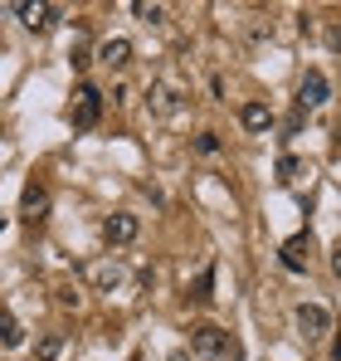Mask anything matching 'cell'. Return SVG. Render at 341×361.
<instances>
[{
  "label": "cell",
  "instance_id": "obj_2",
  "mask_svg": "<svg viewBox=\"0 0 341 361\" xmlns=\"http://www.w3.org/2000/svg\"><path fill=\"white\" fill-rule=\"evenodd\" d=\"M98 118H103V93H98L93 83H83L78 98H73V127H78V132H93Z\"/></svg>",
  "mask_w": 341,
  "mask_h": 361
},
{
  "label": "cell",
  "instance_id": "obj_15",
  "mask_svg": "<svg viewBox=\"0 0 341 361\" xmlns=\"http://www.w3.org/2000/svg\"><path fill=\"white\" fill-rule=\"evenodd\" d=\"M132 15L151 25V20H161V15H166V5H151V0H137V5H132Z\"/></svg>",
  "mask_w": 341,
  "mask_h": 361
},
{
  "label": "cell",
  "instance_id": "obj_17",
  "mask_svg": "<svg viewBox=\"0 0 341 361\" xmlns=\"http://www.w3.org/2000/svg\"><path fill=\"white\" fill-rule=\"evenodd\" d=\"M210 283H215V274H210V269H205V274H200V279H195V298H210Z\"/></svg>",
  "mask_w": 341,
  "mask_h": 361
},
{
  "label": "cell",
  "instance_id": "obj_5",
  "mask_svg": "<svg viewBox=\"0 0 341 361\" xmlns=\"http://www.w3.org/2000/svg\"><path fill=\"white\" fill-rule=\"evenodd\" d=\"M20 215H25L30 225H39V220L49 215V190H44L39 180H30V185H25V195H20Z\"/></svg>",
  "mask_w": 341,
  "mask_h": 361
},
{
  "label": "cell",
  "instance_id": "obj_1",
  "mask_svg": "<svg viewBox=\"0 0 341 361\" xmlns=\"http://www.w3.org/2000/svg\"><path fill=\"white\" fill-rule=\"evenodd\" d=\"M190 347H195V357H205V361H225L229 357V332L205 322V327L190 332Z\"/></svg>",
  "mask_w": 341,
  "mask_h": 361
},
{
  "label": "cell",
  "instance_id": "obj_13",
  "mask_svg": "<svg viewBox=\"0 0 341 361\" xmlns=\"http://www.w3.org/2000/svg\"><path fill=\"white\" fill-rule=\"evenodd\" d=\"M147 98H151V108H156V113H175V108H180V103H175V88H166V83H156V88H147Z\"/></svg>",
  "mask_w": 341,
  "mask_h": 361
},
{
  "label": "cell",
  "instance_id": "obj_20",
  "mask_svg": "<svg viewBox=\"0 0 341 361\" xmlns=\"http://www.w3.org/2000/svg\"><path fill=\"white\" fill-rule=\"evenodd\" d=\"M0 235H5V215H0Z\"/></svg>",
  "mask_w": 341,
  "mask_h": 361
},
{
  "label": "cell",
  "instance_id": "obj_10",
  "mask_svg": "<svg viewBox=\"0 0 341 361\" xmlns=\"http://www.w3.org/2000/svg\"><path fill=\"white\" fill-rule=\"evenodd\" d=\"M98 59L108 63V68H127V63H132V39H122V35H117V39H103Z\"/></svg>",
  "mask_w": 341,
  "mask_h": 361
},
{
  "label": "cell",
  "instance_id": "obj_12",
  "mask_svg": "<svg viewBox=\"0 0 341 361\" xmlns=\"http://www.w3.org/2000/svg\"><path fill=\"white\" fill-rule=\"evenodd\" d=\"M239 122H244L249 132H268V127H273V113H268L264 103H244V108H239Z\"/></svg>",
  "mask_w": 341,
  "mask_h": 361
},
{
  "label": "cell",
  "instance_id": "obj_18",
  "mask_svg": "<svg viewBox=\"0 0 341 361\" xmlns=\"http://www.w3.org/2000/svg\"><path fill=\"white\" fill-rule=\"evenodd\" d=\"M195 147H200V152H220V137H215V132H200V142H195Z\"/></svg>",
  "mask_w": 341,
  "mask_h": 361
},
{
  "label": "cell",
  "instance_id": "obj_3",
  "mask_svg": "<svg viewBox=\"0 0 341 361\" xmlns=\"http://www.w3.org/2000/svg\"><path fill=\"white\" fill-rule=\"evenodd\" d=\"M292 322H297V332H302L307 342H317V337H327V332H332V312H327V307H317V302H297Z\"/></svg>",
  "mask_w": 341,
  "mask_h": 361
},
{
  "label": "cell",
  "instance_id": "obj_11",
  "mask_svg": "<svg viewBox=\"0 0 341 361\" xmlns=\"http://www.w3.org/2000/svg\"><path fill=\"white\" fill-rule=\"evenodd\" d=\"M0 347H25V327H20V317L10 312V307H0Z\"/></svg>",
  "mask_w": 341,
  "mask_h": 361
},
{
  "label": "cell",
  "instance_id": "obj_8",
  "mask_svg": "<svg viewBox=\"0 0 341 361\" xmlns=\"http://www.w3.org/2000/svg\"><path fill=\"white\" fill-rule=\"evenodd\" d=\"M122 279H127V274H122V264H113V259H103V264H93V269H88V283H93L98 293H113Z\"/></svg>",
  "mask_w": 341,
  "mask_h": 361
},
{
  "label": "cell",
  "instance_id": "obj_16",
  "mask_svg": "<svg viewBox=\"0 0 341 361\" xmlns=\"http://www.w3.org/2000/svg\"><path fill=\"white\" fill-rule=\"evenodd\" d=\"M278 180H297V157H283L278 161Z\"/></svg>",
  "mask_w": 341,
  "mask_h": 361
},
{
  "label": "cell",
  "instance_id": "obj_19",
  "mask_svg": "<svg viewBox=\"0 0 341 361\" xmlns=\"http://www.w3.org/2000/svg\"><path fill=\"white\" fill-rule=\"evenodd\" d=\"M170 361H185V352H175V357H170Z\"/></svg>",
  "mask_w": 341,
  "mask_h": 361
},
{
  "label": "cell",
  "instance_id": "obj_7",
  "mask_svg": "<svg viewBox=\"0 0 341 361\" xmlns=\"http://www.w3.org/2000/svg\"><path fill=\"white\" fill-rule=\"evenodd\" d=\"M137 230H142L137 215H122V210L103 220V240H108V244H132V240H137Z\"/></svg>",
  "mask_w": 341,
  "mask_h": 361
},
{
  "label": "cell",
  "instance_id": "obj_4",
  "mask_svg": "<svg viewBox=\"0 0 341 361\" xmlns=\"http://www.w3.org/2000/svg\"><path fill=\"white\" fill-rule=\"evenodd\" d=\"M327 93H332L327 73H322V68H307V78H302V88H297V108H302V113H307V108H322Z\"/></svg>",
  "mask_w": 341,
  "mask_h": 361
},
{
  "label": "cell",
  "instance_id": "obj_9",
  "mask_svg": "<svg viewBox=\"0 0 341 361\" xmlns=\"http://www.w3.org/2000/svg\"><path fill=\"white\" fill-rule=\"evenodd\" d=\"M278 259H283L287 274H307V235H292V240L278 249Z\"/></svg>",
  "mask_w": 341,
  "mask_h": 361
},
{
  "label": "cell",
  "instance_id": "obj_6",
  "mask_svg": "<svg viewBox=\"0 0 341 361\" xmlns=\"http://www.w3.org/2000/svg\"><path fill=\"white\" fill-rule=\"evenodd\" d=\"M15 15H20L30 30H49V25H58V5H39V0H20Z\"/></svg>",
  "mask_w": 341,
  "mask_h": 361
},
{
  "label": "cell",
  "instance_id": "obj_14",
  "mask_svg": "<svg viewBox=\"0 0 341 361\" xmlns=\"http://www.w3.org/2000/svg\"><path fill=\"white\" fill-rule=\"evenodd\" d=\"M58 352H63V337H58V332H49V337H39L35 361H58Z\"/></svg>",
  "mask_w": 341,
  "mask_h": 361
}]
</instances>
